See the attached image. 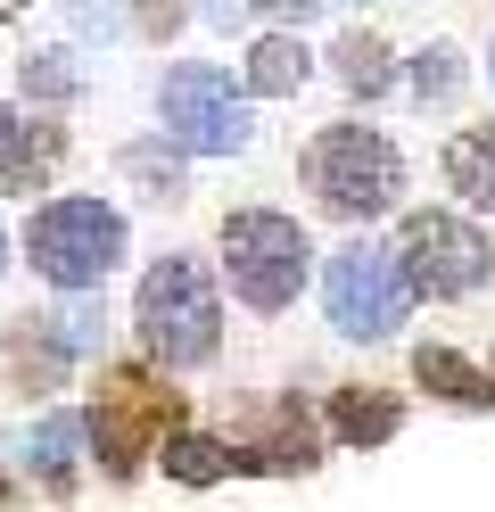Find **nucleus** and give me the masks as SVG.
I'll list each match as a JSON object with an SVG mask.
<instances>
[{
	"mask_svg": "<svg viewBox=\"0 0 495 512\" xmlns=\"http://www.w3.org/2000/svg\"><path fill=\"white\" fill-rule=\"evenodd\" d=\"M132 323H141L149 339V356L157 364H207L215 356V339H223V306H215V281L198 256H157V265L141 273V298H132Z\"/></svg>",
	"mask_w": 495,
	"mask_h": 512,
	"instance_id": "nucleus-1",
	"label": "nucleus"
},
{
	"mask_svg": "<svg viewBox=\"0 0 495 512\" xmlns=\"http://www.w3.org/2000/svg\"><path fill=\"white\" fill-rule=\"evenodd\" d=\"M306 190L339 223H372V215L396 207V190H405V157H396V141L372 133V124H330V133L306 141Z\"/></svg>",
	"mask_w": 495,
	"mask_h": 512,
	"instance_id": "nucleus-2",
	"label": "nucleus"
},
{
	"mask_svg": "<svg viewBox=\"0 0 495 512\" xmlns=\"http://www.w3.org/2000/svg\"><path fill=\"white\" fill-rule=\"evenodd\" d=\"M306 265H314V240L297 215H273V207H240L223 215V273H231V298L248 314H281L306 290Z\"/></svg>",
	"mask_w": 495,
	"mask_h": 512,
	"instance_id": "nucleus-3",
	"label": "nucleus"
},
{
	"mask_svg": "<svg viewBox=\"0 0 495 512\" xmlns=\"http://www.w3.org/2000/svg\"><path fill=\"white\" fill-rule=\"evenodd\" d=\"M25 256L58 290H99L116 273V256H124V215L99 207V199H50L25 223Z\"/></svg>",
	"mask_w": 495,
	"mask_h": 512,
	"instance_id": "nucleus-4",
	"label": "nucleus"
},
{
	"mask_svg": "<svg viewBox=\"0 0 495 512\" xmlns=\"http://www.w3.org/2000/svg\"><path fill=\"white\" fill-rule=\"evenodd\" d=\"M157 116H165V141L190 149V157H231L256 133L248 91H231V75L207 67V58H190V67H174L157 83Z\"/></svg>",
	"mask_w": 495,
	"mask_h": 512,
	"instance_id": "nucleus-5",
	"label": "nucleus"
},
{
	"mask_svg": "<svg viewBox=\"0 0 495 512\" xmlns=\"http://www.w3.org/2000/svg\"><path fill=\"white\" fill-rule=\"evenodd\" d=\"M322 306L347 339H388L413 306V281L396 265V248H372V240H347L322 273Z\"/></svg>",
	"mask_w": 495,
	"mask_h": 512,
	"instance_id": "nucleus-6",
	"label": "nucleus"
},
{
	"mask_svg": "<svg viewBox=\"0 0 495 512\" xmlns=\"http://www.w3.org/2000/svg\"><path fill=\"white\" fill-rule=\"evenodd\" d=\"M396 265H405L413 298H471L495 273V248L479 240V223L421 207V215H405V232H396Z\"/></svg>",
	"mask_w": 495,
	"mask_h": 512,
	"instance_id": "nucleus-7",
	"label": "nucleus"
},
{
	"mask_svg": "<svg viewBox=\"0 0 495 512\" xmlns=\"http://www.w3.org/2000/svg\"><path fill=\"white\" fill-rule=\"evenodd\" d=\"M174 413V397L157 389V380H141V372H116L108 380V397H99V455H108V471H132L141 463V446H149V430Z\"/></svg>",
	"mask_w": 495,
	"mask_h": 512,
	"instance_id": "nucleus-8",
	"label": "nucleus"
},
{
	"mask_svg": "<svg viewBox=\"0 0 495 512\" xmlns=\"http://www.w3.org/2000/svg\"><path fill=\"white\" fill-rule=\"evenodd\" d=\"M58 157V124H33L25 108L0 100V190H42Z\"/></svg>",
	"mask_w": 495,
	"mask_h": 512,
	"instance_id": "nucleus-9",
	"label": "nucleus"
},
{
	"mask_svg": "<svg viewBox=\"0 0 495 512\" xmlns=\"http://www.w3.org/2000/svg\"><path fill=\"white\" fill-rule=\"evenodd\" d=\"M446 182H454L471 207L495 215V124H462V133L446 141Z\"/></svg>",
	"mask_w": 495,
	"mask_h": 512,
	"instance_id": "nucleus-10",
	"label": "nucleus"
},
{
	"mask_svg": "<svg viewBox=\"0 0 495 512\" xmlns=\"http://www.w3.org/2000/svg\"><path fill=\"white\" fill-rule=\"evenodd\" d=\"M314 75V50L297 42V34H264L248 50V91H264V100H289V91H306Z\"/></svg>",
	"mask_w": 495,
	"mask_h": 512,
	"instance_id": "nucleus-11",
	"label": "nucleus"
},
{
	"mask_svg": "<svg viewBox=\"0 0 495 512\" xmlns=\"http://www.w3.org/2000/svg\"><path fill=\"white\" fill-rule=\"evenodd\" d=\"M66 356H75V347L50 339L42 314H17V331H9V372H17V389H50V380L66 372Z\"/></svg>",
	"mask_w": 495,
	"mask_h": 512,
	"instance_id": "nucleus-12",
	"label": "nucleus"
},
{
	"mask_svg": "<svg viewBox=\"0 0 495 512\" xmlns=\"http://www.w3.org/2000/svg\"><path fill=\"white\" fill-rule=\"evenodd\" d=\"M413 380H421V389H438V397H454V405H495V372H471L454 347H421Z\"/></svg>",
	"mask_w": 495,
	"mask_h": 512,
	"instance_id": "nucleus-13",
	"label": "nucleus"
},
{
	"mask_svg": "<svg viewBox=\"0 0 495 512\" xmlns=\"http://www.w3.org/2000/svg\"><path fill=\"white\" fill-rule=\"evenodd\" d=\"M330 67H339V83L355 91V100H380V91L396 83V67H388V42H380V34H339Z\"/></svg>",
	"mask_w": 495,
	"mask_h": 512,
	"instance_id": "nucleus-14",
	"label": "nucleus"
},
{
	"mask_svg": "<svg viewBox=\"0 0 495 512\" xmlns=\"http://www.w3.org/2000/svg\"><path fill=\"white\" fill-rule=\"evenodd\" d=\"M330 422H339V438L347 446H380V438H396V397H372V389H339V405H330Z\"/></svg>",
	"mask_w": 495,
	"mask_h": 512,
	"instance_id": "nucleus-15",
	"label": "nucleus"
},
{
	"mask_svg": "<svg viewBox=\"0 0 495 512\" xmlns=\"http://www.w3.org/2000/svg\"><path fill=\"white\" fill-rule=\"evenodd\" d=\"M17 91H25V100H42V108H66L83 91V67L66 50H25L17 58Z\"/></svg>",
	"mask_w": 495,
	"mask_h": 512,
	"instance_id": "nucleus-16",
	"label": "nucleus"
},
{
	"mask_svg": "<svg viewBox=\"0 0 495 512\" xmlns=\"http://www.w3.org/2000/svg\"><path fill=\"white\" fill-rule=\"evenodd\" d=\"M75 446H83V413H50V422L33 430V471H42L50 488H66V479H75Z\"/></svg>",
	"mask_w": 495,
	"mask_h": 512,
	"instance_id": "nucleus-17",
	"label": "nucleus"
},
{
	"mask_svg": "<svg viewBox=\"0 0 495 512\" xmlns=\"http://www.w3.org/2000/svg\"><path fill=\"white\" fill-rule=\"evenodd\" d=\"M116 174H124V182H141L149 199H182V157H174V149H157V141L124 149V157H116Z\"/></svg>",
	"mask_w": 495,
	"mask_h": 512,
	"instance_id": "nucleus-18",
	"label": "nucleus"
},
{
	"mask_svg": "<svg viewBox=\"0 0 495 512\" xmlns=\"http://www.w3.org/2000/svg\"><path fill=\"white\" fill-rule=\"evenodd\" d=\"M454 91H462V50H454V42H429V50L413 58V100H421V108H446Z\"/></svg>",
	"mask_w": 495,
	"mask_h": 512,
	"instance_id": "nucleus-19",
	"label": "nucleus"
},
{
	"mask_svg": "<svg viewBox=\"0 0 495 512\" xmlns=\"http://www.w3.org/2000/svg\"><path fill=\"white\" fill-rule=\"evenodd\" d=\"M165 471L190 479V488H207V479H223V471H231V455H223L215 438H174V446H165Z\"/></svg>",
	"mask_w": 495,
	"mask_h": 512,
	"instance_id": "nucleus-20",
	"label": "nucleus"
},
{
	"mask_svg": "<svg viewBox=\"0 0 495 512\" xmlns=\"http://www.w3.org/2000/svg\"><path fill=\"white\" fill-rule=\"evenodd\" d=\"M50 323H58V339L75 347V356H91L99 331H108V314H99V298H91V290H66V306L50 314Z\"/></svg>",
	"mask_w": 495,
	"mask_h": 512,
	"instance_id": "nucleus-21",
	"label": "nucleus"
},
{
	"mask_svg": "<svg viewBox=\"0 0 495 512\" xmlns=\"http://www.w3.org/2000/svg\"><path fill=\"white\" fill-rule=\"evenodd\" d=\"M66 25L83 42H116L124 34V0H66Z\"/></svg>",
	"mask_w": 495,
	"mask_h": 512,
	"instance_id": "nucleus-22",
	"label": "nucleus"
},
{
	"mask_svg": "<svg viewBox=\"0 0 495 512\" xmlns=\"http://www.w3.org/2000/svg\"><path fill=\"white\" fill-rule=\"evenodd\" d=\"M141 25H149V34L165 42V34H174V25H182V0H141Z\"/></svg>",
	"mask_w": 495,
	"mask_h": 512,
	"instance_id": "nucleus-23",
	"label": "nucleus"
},
{
	"mask_svg": "<svg viewBox=\"0 0 495 512\" xmlns=\"http://www.w3.org/2000/svg\"><path fill=\"white\" fill-rule=\"evenodd\" d=\"M248 9H264V17H281V25H306L322 0H248Z\"/></svg>",
	"mask_w": 495,
	"mask_h": 512,
	"instance_id": "nucleus-24",
	"label": "nucleus"
},
{
	"mask_svg": "<svg viewBox=\"0 0 495 512\" xmlns=\"http://www.w3.org/2000/svg\"><path fill=\"white\" fill-rule=\"evenodd\" d=\"M198 17H207V25H240L248 0H198Z\"/></svg>",
	"mask_w": 495,
	"mask_h": 512,
	"instance_id": "nucleus-25",
	"label": "nucleus"
},
{
	"mask_svg": "<svg viewBox=\"0 0 495 512\" xmlns=\"http://www.w3.org/2000/svg\"><path fill=\"white\" fill-rule=\"evenodd\" d=\"M17 9H25V0H0V25H9V17H17Z\"/></svg>",
	"mask_w": 495,
	"mask_h": 512,
	"instance_id": "nucleus-26",
	"label": "nucleus"
},
{
	"mask_svg": "<svg viewBox=\"0 0 495 512\" xmlns=\"http://www.w3.org/2000/svg\"><path fill=\"white\" fill-rule=\"evenodd\" d=\"M0 265H9V232H0Z\"/></svg>",
	"mask_w": 495,
	"mask_h": 512,
	"instance_id": "nucleus-27",
	"label": "nucleus"
},
{
	"mask_svg": "<svg viewBox=\"0 0 495 512\" xmlns=\"http://www.w3.org/2000/svg\"><path fill=\"white\" fill-rule=\"evenodd\" d=\"M487 67H495V50H487Z\"/></svg>",
	"mask_w": 495,
	"mask_h": 512,
	"instance_id": "nucleus-28",
	"label": "nucleus"
}]
</instances>
